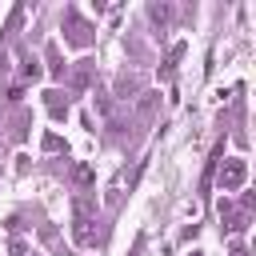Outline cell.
<instances>
[{
  "label": "cell",
  "mask_w": 256,
  "mask_h": 256,
  "mask_svg": "<svg viewBox=\"0 0 256 256\" xmlns=\"http://www.w3.org/2000/svg\"><path fill=\"white\" fill-rule=\"evenodd\" d=\"M88 208H92V204L80 196V200H76V220H72V240H76L80 248H92V244H96V228H92Z\"/></svg>",
  "instance_id": "cell-1"
},
{
  "label": "cell",
  "mask_w": 256,
  "mask_h": 256,
  "mask_svg": "<svg viewBox=\"0 0 256 256\" xmlns=\"http://www.w3.org/2000/svg\"><path fill=\"white\" fill-rule=\"evenodd\" d=\"M244 180H248V164H244V160H224V168L216 172V184H220V192H236Z\"/></svg>",
  "instance_id": "cell-2"
},
{
  "label": "cell",
  "mask_w": 256,
  "mask_h": 256,
  "mask_svg": "<svg viewBox=\"0 0 256 256\" xmlns=\"http://www.w3.org/2000/svg\"><path fill=\"white\" fill-rule=\"evenodd\" d=\"M64 28H68V40H72V44H80V48L92 40V24H84V20L76 16V8H68V12H64Z\"/></svg>",
  "instance_id": "cell-3"
},
{
  "label": "cell",
  "mask_w": 256,
  "mask_h": 256,
  "mask_svg": "<svg viewBox=\"0 0 256 256\" xmlns=\"http://www.w3.org/2000/svg\"><path fill=\"white\" fill-rule=\"evenodd\" d=\"M44 108H48L52 120H64V116H68V96L56 92V88H48V92H44Z\"/></svg>",
  "instance_id": "cell-4"
},
{
  "label": "cell",
  "mask_w": 256,
  "mask_h": 256,
  "mask_svg": "<svg viewBox=\"0 0 256 256\" xmlns=\"http://www.w3.org/2000/svg\"><path fill=\"white\" fill-rule=\"evenodd\" d=\"M96 180V172L88 168V164H72V184H80V188H88Z\"/></svg>",
  "instance_id": "cell-5"
},
{
  "label": "cell",
  "mask_w": 256,
  "mask_h": 256,
  "mask_svg": "<svg viewBox=\"0 0 256 256\" xmlns=\"http://www.w3.org/2000/svg\"><path fill=\"white\" fill-rule=\"evenodd\" d=\"M180 56H184V44H172V48H168V60H164V76H172V72H176Z\"/></svg>",
  "instance_id": "cell-6"
},
{
  "label": "cell",
  "mask_w": 256,
  "mask_h": 256,
  "mask_svg": "<svg viewBox=\"0 0 256 256\" xmlns=\"http://www.w3.org/2000/svg\"><path fill=\"white\" fill-rule=\"evenodd\" d=\"M48 68H52V76H64V64H60V52L56 48H48Z\"/></svg>",
  "instance_id": "cell-7"
},
{
  "label": "cell",
  "mask_w": 256,
  "mask_h": 256,
  "mask_svg": "<svg viewBox=\"0 0 256 256\" xmlns=\"http://www.w3.org/2000/svg\"><path fill=\"white\" fill-rule=\"evenodd\" d=\"M60 148H64L60 136H44V152H60Z\"/></svg>",
  "instance_id": "cell-8"
},
{
  "label": "cell",
  "mask_w": 256,
  "mask_h": 256,
  "mask_svg": "<svg viewBox=\"0 0 256 256\" xmlns=\"http://www.w3.org/2000/svg\"><path fill=\"white\" fill-rule=\"evenodd\" d=\"M152 20H160V24H164V20H168V8H160V4H152Z\"/></svg>",
  "instance_id": "cell-9"
},
{
  "label": "cell",
  "mask_w": 256,
  "mask_h": 256,
  "mask_svg": "<svg viewBox=\"0 0 256 256\" xmlns=\"http://www.w3.org/2000/svg\"><path fill=\"white\" fill-rule=\"evenodd\" d=\"M24 76H32V80L40 76V68H36V60H24Z\"/></svg>",
  "instance_id": "cell-10"
},
{
  "label": "cell",
  "mask_w": 256,
  "mask_h": 256,
  "mask_svg": "<svg viewBox=\"0 0 256 256\" xmlns=\"http://www.w3.org/2000/svg\"><path fill=\"white\" fill-rule=\"evenodd\" d=\"M228 256H248V248H244V244H232V252H228Z\"/></svg>",
  "instance_id": "cell-11"
},
{
  "label": "cell",
  "mask_w": 256,
  "mask_h": 256,
  "mask_svg": "<svg viewBox=\"0 0 256 256\" xmlns=\"http://www.w3.org/2000/svg\"><path fill=\"white\" fill-rule=\"evenodd\" d=\"M192 256H200V252H192Z\"/></svg>",
  "instance_id": "cell-12"
}]
</instances>
